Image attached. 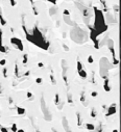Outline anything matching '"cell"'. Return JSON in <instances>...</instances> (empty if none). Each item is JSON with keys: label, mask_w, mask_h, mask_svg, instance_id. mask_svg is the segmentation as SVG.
Returning <instances> with one entry per match:
<instances>
[{"label": "cell", "mask_w": 121, "mask_h": 132, "mask_svg": "<svg viewBox=\"0 0 121 132\" xmlns=\"http://www.w3.org/2000/svg\"><path fill=\"white\" fill-rule=\"evenodd\" d=\"M37 132H41V131H39V130H38V131H37Z\"/></svg>", "instance_id": "36"}, {"label": "cell", "mask_w": 121, "mask_h": 132, "mask_svg": "<svg viewBox=\"0 0 121 132\" xmlns=\"http://www.w3.org/2000/svg\"><path fill=\"white\" fill-rule=\"evenodd\" d=\"M41 108H42V111L44 113V118L46 121H51V114L49 113L48 111V108L46 106V103H45L44 99H41Z\"/></svg>", "instance_id": "1"}, {"label": "cell", "mask_w": 121, "mask_h": 132, "mask_svg": "<svg viewBox=\"0 0 121 132\" xmlns=\"http://www.w3.org/2000/svg\"><path fill=\"white\" fill-rule=\"evenodd\" d=\"M58 103H59V97H58V94H56L55 95V104L58 105Z\"/></svg>", "instance_id": "16"}, {"label": "cell", "mask_w": 121, "mask_h": 132, "mask_svg": "<svg viewBox=\"0 0 121 132\" xmlns=\"http://www.w3.org/2000/svg\"><path fill=\"white\" fill-rule=\"evenodd\" d=\"M11 129H12V131H13V132H17V130H18L17 124H16V123H14V124L12 125V128H11Z\"/></svg>", "instance_id": "12"}, {"label": "cell", "mask_w": 121, "mask_h": 132, "mask_svg": "<svg viewBox=\"0 0 121 132\" xmlns=\"http://www.w3.org/2000/svg\"><path fill=\"white\" fill-rule=\"evenodd\" d=\"M98 94L96 93V92H92V94H91V96H92V97H96Z\"/></svg>", "instance_id": "23"}, {"label": "cell", "mask_w": 121, "mask_h": 132, "mask_svg": "<svg viewBox=\"0 0 121 132\" xmlns=\"http://www.w3.org/2000/svg\"><path fill=\"white\" fill-rule=\"evenodd\" d=\"M117 112V108H116V104L115 103H113L110 107H109V109H108V112L105 113V117H110V115H112V114H115Z\"/></svg>", "instance_id": "3"}, {"label": "cell", "mask_w": 121, "mask_h": 132, "mask_svg": "<svg viewBox=\"0 0 121 132\" xmlns=\"http://www.w3.org/2000/svg\"><path fill=\"white\" fill-rule=\"evenodd\" d=\"M38 65H39L40 68H43V67H44V64H43L42 62H39V63H38Z\"/></svg>", "instance_id": "26"}, {"label": "cell", "mask_w": 121, "mask_h": 132, "mask_svg": "<svg viewBox=\"0 0 121 132\" xmlns=\"http://www.w3.org/2000/svg\"><path fill=\"white\" fill-rule=\"evenodd\" d=\"M0 93H1V87H0Z\"/></svg>", "instance_id": "33"}, {"label": "cell", "mask_w": 121, "mask_h": 132, "mask_svg": "<svg viewBox=\"0 0 121 132\" xmlns=\"http://www.w3.org/2000/svg\"><path fill=\"white\" fill-rule=\"evenodd\" d=\"M104 90L107 92H110L111 91V87L109 86V79H105V82H104Z\"/></svg>", "instance_id": "9"}, {"label": "cell", "mask_w": 121, "mask_h": 132, "mask_svg": "<svg viewBox=\"0 0 121 132\" xmlns=\"http://www.w3.org/2000/svg\"><path fill=\"white\" fill-rule=\"evenodd\" d=\"M83 69H84V68H83V65H82V62L78 60V61H77V71L79 72V71L83 70Z\"/></svg>", "instance_id": "14"}, {"label": "cell", "mask_w": 121, "mask_h": 132, "mask_svg": "<svg viewBox=\"0 0 121 132\" xmlns=\"http://www.w3.org/2000/svg\"><path fill=\"white\" fill-rule=\"evenodd\" d=\"M68 132H72V131H71V130H69V131H68Z\"/></svg>", "instance_id": "35"}, {"label": "cell", "mask_w": 121, "mask_h": 132, "mask_svg": "<svg viewBox=\"0 0 121 132\" xmlns=\"http://www.w3.org/2000/svg\"><path fill=\"white\" fill-rule=\"evenodd\" d=\"M113 132H118V130H117V129H114V130H113Z\"/></svg>", "instance_id": "31"}, {"label": "cell", "mask_w": 121, "mask_h": 132, "mask_svg": "<svg viewBox=\"0 0 121 132\" xmlns=\"http://www.w3.org/2000/svg\"><path fill=\"white\" fill-rule=\"evenodd\" d=\"M64 15H69V12L65 9V10H64Z\"/></svg>", "instance_id": "27"}, {"label": "cell", "mask_w": 121, "mask_h": 132, "mask_svg": "<svg viewBox=\"0 0 121 132\" xmlns=\"http://www.w3.org/2000/svg\"><path fill=\"white\" fill-rule=\"evenodd\" d=\"M3 74H4V77H6V69L3 70Z\"/></svg>", "instance_id": "28"}, {"label": "cell", "mask_w": 121, "mask_h": 132, "mask_svg": "<svg viewBox=\"0 0 121 132\" xmlns=\"http://www.w3.org/2000/svg\"><path fill=\"white\" fill-rule=\"evenodd\" d=\"M0 131L1 132H8V129H6L5 127H1L0 128Z\"/></svg>", "instance_id": "21"}, {"label": "cell", "mask_w": 121, "mask_h": 132, "mask_svg": "<svg viewBox=\"0 0 121 132\" xmlns=\"http://www.w3.org/2000/svg\"><path fill=\"white\" fill-rule=\"evenodd\" d=\"M80 101H82V102H84V101H85V96H84V94H82V97H80Z\"/></svg>", "instance_id": "24"}, {"label": "cell", "mask_w": 121, "mask_h": 132, "mask_svg": "<svg viewBox=\"0 0 121 132\" xmlns=\"http://www.w3.org/2000/svg\"><path fill=\"white\" fill-rule=\"evenodd\" d=\"M1 127H2V126H1V124H0V128H1Z\"/></svg>", "instance_id": "34"}, {"label": "cell", "mask_w": 121, "mask_h": 132, "mask_svg": "<svg viewBox=\"0 0 121 132\" xmlns=\"http://www.w3.org/2000/svg\"><path fill=\"white\" fill-rule=\"evenodd\" d=\"M17 132H25V131H24L23 129H18V130H17Z\"/></svg>", "instance_id": "29"}, {"label": "cell", "mask_w": 121, "mask_h": 132, "mask_svg": "<svg viewBox=\"0 0 121 132\" xmlns=\"http://www.w3.org/2000/svg\"><path fill=\"white\" fill-rule=\"evenodd\" d=\"M25 112H26V110H25V108H22V107H17V113H18L19 115H22V114H25Z\"/></svg>", "instance_id": "7"}, {"label": "cell", "mask_w": 121, "mask_h": 132, "mask_svg": "<svg viewBox=\"0 0 121 132\" xmlns=\"http://www.w3.org/2000/svg\"><path fill=\"white\" fill-rule=\"evenodd\" d=\"M52 131H53V132H57V131H56L55 129H52Z\"/></svg>", "instance_id": "32"}, {"label": "cell", "mask_w": 121, "mask_h": 132, "mask_svg": "<svg viewBox=\"0 0 121 132\" xmlns=\"http://www.w3.org/2000/svg\"><path fill=\"white\" fill-rule=\"evenodd\" d=\"M27 62V55H24L23 57V63H26Z\"/></svg>", "instance_id": "22"}, {"label": "cell", "mask_w": 121, "mask_h": 132, "mask_svg": "<svg viewBox=\"0 0 121 132\" xmlns=\"http://www.w3.org/2000/svg\"><path fill=\"white\" fill-rule=\"evenodd\" d=\"M78 73H79V76H80L82 78H86V77H87V72H86L84 69H83V70H80Z\"/></svg>", "instance_id": "10"}, {"label": "cell", "mask_w": 121, "mask_h": 132, "mask_svg": "<svg viewBox=\"0 0 121 132\" xmlns=\"http://www.w3.org/2000/svg\"><path fill=\"white\" fill-rule=\"evenodd\" d=\"M48 1H50V2H52V3H55L56 0H48Z\"/></svg>", "instance_id": "30"}, {"label": "cell", "mask_w": 121, "mask_h": 132, "mask_svg": "<svg viewBox=\"0 0 121 132\" xmlns=\"http://www.w3.org/2000/svg\"><path fill=\"white\" fill-rule=\"evenodd\" d=\"M68 102H69V103H72V98H71L70 95H69V97H68Z\"/></svg>", "instance_id": "25"}, {"label": "cell", "mask_w": 121, "mask_h": 132, "mask_svg": "<svg viewBox=\"0 0 121 132\" xmlns=\"http://www.w3.org/2000/svg\"><path fill=\"white\" fill-rule=\"evenodd\" d=\"M27 98H28V99H33V98H34V95L30 93V92H27Z\"/></svg>", "instance_id": "19"}, {"label": "cell", "mask_w": 121, "mask_h": 132, "mask_svg": "<svg viewBox=\"0 0 121 132\" xmlns=\"http://www.w3.org/2000/svg\"><path fill=\"white\" fill-rule=\"evenodd\" d=\"M93 61H94L93 56H92V55H90V56L88 57V62H89V63H93Z\"/></svg>", "instance_id": "15"}, {"label": "cell", "mask_w": 121, "mask_h": 132, "mask_svg": "<svg viewBox=\"0 0 121 132\" xmlns=\"http://www.w3.org/2000/svg\"><path fill=\"white\" fill-rule=\"evenodd\" d=\"M76 118H77V125L78 126H82L83 122H82V117H80V113L79 112H76Z\"/></svg>", "instance_id": "8"}, {"label": "cell", "mask_w": 121, "mask_h": 132, "mask_svg": "<svg viewBox=\"0 0 121 132\" xmlns=\"http://www.w3.org/2000/svg\"><path fill=\"white\" fill-rule=\"evenodd\" d=\"M36 82H37V83H38V84H41V83H42V82H43V79H42V78H37Z\"/></svg>", "instance_id": "20"}, {"label": "cell", "mask_w": 121, "mask_h": 132, "mask_svg": "<svg viewBox=\"0 0 121 132\" xmlns=\"http://www.w3.org/2000/svg\"><path fill=\"white\" fill-rule=\"evenodd\" d=\"M0 51L3 52V53H5V52H6L5 47L2 45V31H1V30H0Z\"/></svg>", "instance_id": "4"}, {"label": "cell", "mask_w": 121, "mask_h": 132, "mask_svg": "<svg viewBox=\"0 0 121 132\" xmlns=\"http://www.w3.org/2000/svg\"><path fill=\"white\" fill-rule=\"evenodd\" d=\"M85 126H86V128H87L89 131H91V132H92L93 130H95V126H94L93 124H91V123H87Z\"/></svg>", "instance_id": "6"}, {"label": "cell", "mask_w": 121, "mask_h": 132, "mask_svg": "<svg viewBox=\"0 0 121 132\" xmlns=\"http://www.w3.org/2000/svg\"><path fill=\"white\" fill-rule=\"evenodd\" d=\"M63 126H64V128H65V131H66V132H68V131L70 130V128H69V124H68V122H67V119H66V118H63Z\"/></svg>", "instance_id": "5"}, {"label": "cell", "mask_w": 121, "mask_h": 132, "mask_svg": "<svg viewBox=\"0 0 121 132\" xmlns=\"http://www.w3.org/2000/svg\"><path fill=\"white\" fill-rule=\"evenodd\" d=\"M9 2H11V5H12V6H15V5H17V2H16V0H9Z\"/></svg>", "instance_id": "18"}, {"label": "cell", "mask_w": 121, "mask_h": 132, "mask_svg": "<svg viewBox=\"0 0 121 132\" xmlns=\"http://www.w3.org/2000/svg\"><path fill=\"white\" fill-rule=\"evenodd\" d=\"M5 63H6V60H5L4 58L0 60V65H2V67H4V65H5Z\"/></svg>", "instance_id": "17"}, {"label": "cell", "mask_w": 121, "mask_h": 132, "mask_svg": "<svg viewBox=\"0 0 121 132\" xmlns=\"http://www.w3.org/2000/svg\"><path fill=\"white\" fill-rule=\"evenodd\" d=\"M96 115H97L96 109L95 108H92V110H91V117H92V118H96Z\"/></svg>", "instance_id": "11"}, {"label": "cell", "mask_w": 121, "mask_h": 132, "mask_svg": "<svg viewBox=\"0 0 121 132\" xmlns=\"http://www.w3.org/2000/svg\"><path fill=\"white\" fill-rule=\"evenodd\" d=\"M0 22H1V25L2 26H4L5 24H6V21L3 19V17H2V15H1V13H0Z\"/></svg>", "instance_id": "13"}, {"label": "cell", "mask_w": 121, "mask_h": 132, "mask_svg": "<svg viewBox=\"0 0 121 132\" xmlns=\"http://www.w3.org/2000/svg\"><path fill=\"white\" fill-rule=\"evenodd\" d=\"M11 43H12L14 46H16L20 51H22V50H23V44H22V42H21V40H20V39H17V38H12V39H11Z\"/></svg>", "instance_id": "2"}]
</instances>
